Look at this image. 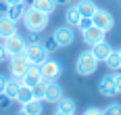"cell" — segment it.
Instances as JSON below:
<instances>
[{"instance_id": "cell-28", "label": "cell", "mask_w": 121, "mask_h": 115, "mask_svg": "<svg viewBox=\"0 0 121 115\" xmlns=\"http://www.w3.org/2000/svg\"><path fill=\"white\" fill-rule=\"evenodd\" d=\"M82 115H104V113H102V109H98V107H88Z\"/></svg>"}, {"instance_id": "cell-35", "label": "cell", "mask_w": 121, "mask_h": 115, "mask_svg": "<svg viewBox=\"0 0 121 115\" xmlns=\"http://www.w3.org/2000/svg\"><path fill=\"white\" fill-rule=\"evenodd\" d=\"M17 115H31V113H27L25 109H21V111H17Z\"/></svg>"}, {"instance_id": "cell-15", "label": "cell", "mask_w": 121, "mask_h": 115, "mask_svg": "<svg viewBox=\"0 0 121 115\" xmlns=\"http://www.w3.org/2000/svg\"><path fill=\"white\" fill-rule=\"evenodd\" d=\"M25 2H21V4H6V11H4V15L6 17H11L15 23H19L21 19H23V15H25Z\"/></svg>"}, {"instance_id": "cell-17", "label": "cell", "mask_w": 121, "mask_h": 115, "mask_svg": "<svg viewBox=\"0 0 121 115\" xmlns=\"http://www.w3.org/2000/svg\"><path fill=\"white\" fill-rule=\"evenodd\" d=\"M75 6H77V11L82 13V17H90V19H92V15L96 13V9H98L94 0H79Z\"/></svg>"}, {"instance_id": "cell-7", "label": "cell", "mask_w": 121, "mask_h": 115, "mask_svg": "<svg viewBox=\"0 0 121 115\" xmlns=\"http://www.w3.org/2000/svg\"><path fill=\"white\" fill-rule=\"evenodd\" d=\"M52 38L56 40V44H59L60 48L63 46H71L73 42H75V31H73V27L71 25H60V27H56L54 31H52Z\"/></svg>"}, {"instance_id": "cell-5", "label": "cell", "mask_w": 121, "mask_h": 115, "mask_svg": "<svg viewBox=\"0 0 121 115\" xmlns=\"http://www.w3.org/2000/svg\"><path fill=\"white\" fill-rule=\"evenodd\" d=\"M27 67H29V61L25 59V54H15L9 59V75L15 80H21L27 71Z\"/></svg>"}, {"instance_id": "cell-10", "label": "cell", "mask_w": 121, "mask_h": 115, "mask_svg": "<svg viewBox=\"0 0 121 115\" xmlns=\"http://www.w3.org/2000/svg\"><path fill=\"white\" fill-rule=\"evenodd\" d=\"M98 94L100 96H115L117 94V88H115V75H102L100 82H98Z\"/></svg>"}, {"instance_id": "cell-11", "label": "cell", "mask_w": 121, "mask_h": 115, "mask_svg": "<svg viewBox=\"0 0 121 115\" xmlns=\"http://www.w3.org/2000/svg\"><path fill=\"white\" fill-rule=\"evenodd\" d=\"M65 96V92H63V86H60L59 82H50L46 84V94H44V101L50 102V105H56Z\"/></svg>"}, {"instance_id": "cell-32", "label": "cell", "mask_w": 121, "mask_h": 115, "mask_svg": "<svg viewBox=\"0 0 121 115\" xmlns=\"http://www.w3.org/2000/svg\"><path fill=\"white\" fill-rule=\"evenodd\" d=\"M6 82H9V77L0 73V94H4V88H6Z\"/></svg>"}, {"instance_id": "cell-31", "label": "cell", "mask_w": 121, "mask_h": 115, "mask_svg": "<svg viewBox=\"0 0 121 115\" xmlns=\"http://www.w3.org/2000/svg\"><path fill=\"white\" fill-rule=\"evenodd\" d=\"M115 88H117V94H121V69L115 71Z\"/></svg>"}, {"instance_id": "cell-30", "label": "cell", "mask_w": 121, "mask_h": 115, "mask_svg": "<svg viewBox=\"0 0 121 115\" xmlns=\"http://www.w3.org/2000/svg\"><path fill=\"white\" fill-rule=\"evenodd\" d=\"M11 102H13V101L9 98V96H6V94H0V109H6Z\"/></svg>"}, {"instance_id": "cell-12", "label": "cell", "mask_w": 121, "mask_h": 115, "mask_svg": "<svg viewBox=\"0 0 121 115\" xmlns=\"http://www.w3.org/2000/svg\"><path fill=\"white\" fill-rule=\"evenodd\" d=\"M38 82H42V73H40V65H34L29 63V67H27V71H25V75L21 77V84H25V86H36Z\"/></svg>"}, {"instance_id": "cell-9", "label": "cell", "mask_w": 121, "mask_h": 115, "mask_svg": "<svg viewBox=\"0 0 121 115\" xmlns=\"http://www.w3.org/2000/svg\"><path fill=\"white\" fill-rule=\"evenodd\" d=\"M92 23L104 31H111L113 25H115V17L107 11V9H96V13L92 15Z\"/></svg>"}, {"instance_id": "cell-8", "label": "cell", "mask_w": 121, "mask_h": 115, "mask_svg": "<svg viewBox=\"0 0 121 115\" xmlns=\"http://www.w3.org/2000/svg\"><path fill=\"white\" fill-rule=\"evenodd\" d=\"M104 36H107V31L100 29V27H96L94 23L82 29V40H84V44H88V46H94V44H98V42H102Z\"/></svg>"}, {"instance_id": "cell-1", "label": "cell", "mask_w": 121, "mask_h": 115, "mask_svg": "<svg viewBox=\"0 0 121 115\" xmlns=\"http://www.w3.org/2000/svg\"><path fill=\"white\" fill-rule=\"evenodd\" d=\"M21 21H23V25H25L27 31H44L46 25H48V21H50V15L29 4L25 9V15H23Z\"/></svg>"}, {"instance_id": "cell-34", "label": "cell", "mask_w": 121, "mask_h": 115, "mask_svg": "<svg viewBox=\"0 0 121 115\" xmlns=\"http://www.w3.org/2000/svg\"><path fill=\"white\" fill-rule=\"evenodd\" d=\"M54 115H75V113H65V111H59V109H56V111H54Z\"/></svg>"}, {"instance_id": "cell-33", "label": "cell", "mask_w": 121, "mask_h": 115, "mask_svg": "<svg viewBox=\"0 0 121 115\" xmlns=\"http://www.w3.org/2000/svg\"><path fill=\"white\" fill-rule=\"evenodd\" d=\"M4 4H21V2H25V0H2Z\"/></svg>"}, {"instance_id": "cell-2", "label": "cell", "mask_w": 121, "mask_h": 115, "mask_svg": "<svg viewBox=\"0 0 121 115\" xmlns=\"http://www.w3.org/2000/svg\"><path fill=\"white\" fill-rule=\"evenodd\" d=\"M98 61L96 57L92 54V50H84L79 57H77V61H75V73L79 77H88V75H94L98 69Z\"/></svg>"}, {"instance_id": "cell-29", "label": "cell", "mask_w": 121, "mask_h": 115, "mask_svg": "<svg viewBox=\"0 0 121 115\" xmlns=\"http://www.w3.org/2000/svg\"><path fill=\"white\" fill-rule=\"evenodd\" d=\"M9 59H11V54L6 52V48L0 44V63H9Z\"/></svg>"}, {"instance_id": "cell-14", "label": "cell", "mask_w": 121, "mask_h": 115, "mask_svg": "<svg viewBox=\"0 0 121 115\" xmlns=\"http://www.w3.org/2000/svg\"><path fill=\"white\" fill-rule=\"evenodd\" d=\"M90 50H92V54L96 57L98 61H104V59L111 54L113 46H111L107 40H102V42H98V44H94V46H90Z\"/></svg>"}, {"instance_id": "cell-21", "label": "cell", "mask_w": 121, "mask_h": 115, "mask_svg": "<svg viewBox=\"0 0 121 115\" xmlns=\"http://www.w3.org/2000/svg\"><path fill=\"white\" fill-rule=\"evenodd\" d=\"M34 98V94H31V88L29 86H25V84H21L19 86V92H17V98H15V102H19V105H25V102H29Z\"/></svg>"}, {"instance_id": "cell-4", "label": "cell", "mask_w": 121, "mask_h": 115, "mask_svg": "<svg viewBox=\"0 0 121 115\" xmlns=\"http://www.w3.org/2000/svg\"><path fill=\"white\" fill-rule=\"evenodd\" d=\"M23 54H25V59H27L29 63H34V65H42L50 57L48 52H46V48H44L42 42H27Z\"/></svg>"}, {"instance_id": "cell-24", "label": "cell", "mask_w": 121, "mask_h": 115, "mask_svg": "<svg viewBox=\"0 0 121 115\" xmlns=\"http://www.w3.org/2000/svg\"><path fill=\"white\" fill-rule=\"evenodd\" d=\"M31 94L38 101H44V94H46V82H38L36 86H31Z\"/></svg>"}, {"instance_id": "cell-19", "label": "cell", "mask_w": 121, "mask_h": 115, "mask_svg": "<svg viewBox=\"0 0 121 115\" xmlns=\"http://www.w3.org/2000/svg\"><path fill=\"white\" fill-rule=\"evenodd\" d=\"M56 0H31V6H36V9H40V11H44V13L52 15L54 13V9H56Z\"/></svg>"}, {"instance_id": "cell-3", "label": "cell", "mask_w": 121, "mask_h": 115, "mask_svg": "<svg viewBox=\"0 0 121 115\" xmlns=\"http://www.w3.org/2000/svg\"><path fill=\"white\" fill-rule=\"evenodd\" d=\"M40 73H42V82H46V84H50V82H56L60 77V73H63V65L56 61V59H46L44 63L40 65Z\"/></svg>"}, {"instance_id": "cell-23", "label": "cell", "mask_w": 121, "mask_h": 115, "mask_svg": "<svg viewBox=\"0 0 121 115\" xmlns=\"http://www.w3.org/2000/svg\"><path fill=\"white\" fill-rule=\"evenodd\" d=\"M21 109H25L27 113H31V115H42V101H38V98H31L29 102L21 105Z\"/></svg>"}, {"instance_id": "cell-26", "label": "cell", "mask_w": 121, "mask_h": 115, "mask_svg": "<svg viewBox=\"0 0 121 115\" xmlns=\"http://www.w3.org/2000/svg\"><path fill=\"white\" fill-rule=\"evenodd\" d=\"M42 44H44V48H46V52H48V54H50V52H56V50L60 48L59 44H56V40H54V38H48V40H44Z\"/></svg>"}, {"instance_id": "cell-25", "label": "cell", "mask_w": 121, "mask_h": 115, "mask_svg": "<svg viewBox=\"0 0 121 115\" xmlns=\"http://www.w3.org/2000/svg\"><path fill=\"white\" fill-rule=\"evenodd\" d=\"M104 115H121V105L119 102H109L104 109H102Z\"/></svg>"}, {"instance_id": "cell-16", "label": "cell", "mask_w": 121, "mask_h": 115, "mask_svg": "<svg viewBox=\"0 0 121 115\" xmlns=\"http://www.w3.org/2000/svg\"><path fill=\"white\" fill-rule=\"evenodd\" d=\"M79 21H82V13L77 11V6L73 4V6H67V11H65V23L71 27H79Z\"/></svg>"}, {"instance_id": "cell-20", "label": "cell", "mask_w": 121, "mask_h": 115, "mask_svg": "<svg viewBox=\"0 0 121 115\" xmlns=\"http://www.w3.org/2000/svg\"><path fill=\"white\" fill-rule=\"evenodd\" d=\"M19 86H21V80H15V77H9V82H6V88H4V94L15 102L17 98V92H19Z\"/></svg>"}, {"instance_id": "cell-37", "label": "cell", "mask_w": 121, "mask_h": 115, "mask_svg": "<svg viewBox=\"0 0 121 115\" xmlns=\"http://www.w3.org/2000/svg\"><path fill=\"white\" fill-rule=\"evenodd\" d=\"M119 59H121V48H119Z\"/></svg>"}, {"instance_id": "cell-6", "label": "cell", "mask_w": 121, "mask_h": 115, "mask_svg": "<svg viewBox=\"0 0 121 115\" xmlns=\"http://www.w3.org/2000/svg\"><path fill=\"white\" fill-rule=\"evenodd\" d=\"M2 46L6 48V52H9L11 57L23 54L25 46H27V38H23V36L17 31V34H13V36H9V38H4V44H2Z\"/></svg>"}, {"instance_id": "cell-13", "label": "cell", "mask_w": 121, "mask_h": 115, "mask_svg": "<svg viewBox=\"0 0 121 115\" xmlns=\"http://www.w3.org/2000/svg\"><path fill=\"white\" fill-rule=\"evenodd\" d=\"M13 34H17V23L13 21L11 17H6V15H0V40L9 38Z\"/></svg>"}, {"instance_id": "cell-18", "label": "cell", "mask_w": 121, "mask_h": 115, "mask_svg": "<svg viewBox=\"0 0 121 115\" xmlns=\"http://www.w3.org/2000/svg\"><path fill=\"white\" fill-rule=\"evenodd\" d=\"M102 63L107 65V69L109 71H119L121 69V59H119V50H111V54L102 61Z\"/></svg>"}, {"instance_id": "cell-36", "label": "cell", "mask_w": 121, "mask_h": 115, "mask_svg": "<svg viewBox=\"0 0 121 115\" xmlns=\"http://www.w3.org/2000/svg\"><path fill=\"white\" fill-rule=\"evenodd\" d=\"M56 2H59V4H69L71 0H56Z\"/></svg>"}, {"instance_id": "cell-22", "label": "cell", "mask_w": 121, "mask_h": 115, "mask_svg": "<svg viewBox=\"0 0 121 115\" xmlns=\"http://www.w3.org/2000/svg\"><path fill=\"white\" fill-rule=\"evenodd\" d=\"M56 109H59V111H65V113H75V111H77V105H75L73 98L63 96V98L56 102Z\"/></svg>"}, {"instance_id": "cell-27", "label": "cell", "mask_w": 121, "mask_h": 115, "mask_svg": "<svg viewBox=\"0 0 121 115\" xmlns=\"http://www.w3.org/2000/svg\"><path fill=\"white\" fill-rule=\"evenodd\" d=\"M27 42H44L42 31H27Z\"/></svg>"}]
</instances>
